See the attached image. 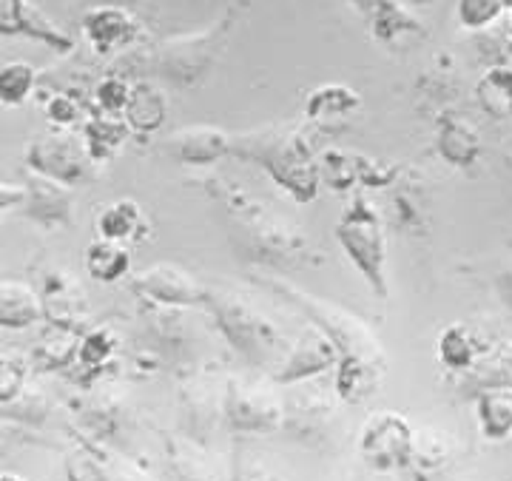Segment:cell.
<instances>
[{"mask_svg": "<svg viewBox=\"0 0 512 481\" xmlns=\"http://www.w3.org/2000/svg\"><path fill=\"white\" fill-rule=\"evenodd\" d=\"M336 237L342 242L348 259L356 265V271L367 279V285L379 296L387 294V240L384 225L376 214V208L365 197H356L342 211V220L336 225Z\"/></svg>", "mask_w": 512, "mask_h": 481, "instance_id": "obj_1", "label": "cell"}, {"mask_svg": "<svg viewBox=\"0 0 512 481\" xmlns=\"http://www.w3.org/2000/svg\"><path fill=\"white\" fill-rule=\"evenodd\" d=\"M29 163L49 180L72 183L89 174V148L69 134H49L32 143Z\"/></svg>", "mask_w": 512, "mask_h": 481, "instance_id": "obj_2", "label": "cell"}, {"mask_svg": "<svg viewBox=\"0 0 512 481\" xmlns=\"http://www.w3.org/2000/svg\"><path fill=\"white\" fill-rule=\"evenodd\" d=\"M137 288H140V294L151 296L157 302H168V305H194V302L205 299L200 282L174 262L151 265L137 277Z\"/></svg>", "mask_w": 512, "mask_h": 481, "instance_id": "obj_3", "label": "cell"}, {"mask_svg": "<svg viewBox=\"0 0 512 481\" xmlns=\"http://www.w3.org/2000/svg\"><path fill=\"white\" fill-rule=\"evenodd\" d=\"M362 450H365L367 459L379 467L399 464L410 450V430L399 416L379 413V416H373V422H367Z\"/></svg>", "mask_w": 512, "mask_h": 481, "instance_id": "obj_4", "label": "cell"}, {"mask_svg": "<svg viewBox=\"0 0 512 481\" xmlns=\"http://www.w3.org/2000/svg\"><path fill=\"white\" fill-rule=\"evenodd\" d=\"M217 316H220L222 328L228 331L231 342H237L245 353L262 351L265 345L274 342V328L265 316L254 314L248 305L225 299L217 305Z\"/></svg>", "mask_w": 512, "mask_h": 481, "instance_id": "obj_5", "label": "cell"}, {"mask_svg": "<svg viewBox=\"0 0 512 481\" xmlns=\"http://www.w3.org/2000/svg\"><path fill=\"white\" fill-rule=\"evenodd\" d=\"M0 35H29L60 49L72 46L69 37L43 18L29 0H0Z\"/></svg>", "mask_w": 512, "mask_h": 481, "instance_id": "obj_6", "label": "cell"}, {"mask_svg": "<svg viewBox=\"0 0 512 481\" xmlns=\"http://www.w3.org/2000/svg\"><path fill=\"white\" fill-rule=\"evenodd\" d=\"M83 29H86V35L92 37V43L100 52L126 46L128 40L137 35L134 18L128 12H123V9H117V6H100V9L86 12Z\"/></svg>", "mask_w": 512, "mask_h": 481, "instance_id": "obj_7", "label": "cell"}, {"mask_svg": "<svg viewBox=\"0 0 512 481\" xmlns=\"http://www.w3.org/2000/svg\"><path fill=\"white\" fill-rule=\"evenodd\" d=\"M40 316L43 302L26 282H0V328H29Z\"/></svg>", "mask_w": 512, "mask_h": 481, "instance_id": "obj_8", "label": "cell"}, {"mask_svg": "<svg viewBox=\"0 0 512 481\" xmlns=\"http://www.w3.org/2000/svg\"><path fill=\"white\" fill-rule=\"evenodd\" d=\"M171 146L177 151V157L185 163H211L228 151V137L220 129H208V126H194L183 129Z\"/></svg>", "mask_w": 512, "mask_h": 481, "instance_id": "obj_9", "label": "cell"}, {"mask_svg": "<svg viewBox=\"0 0 512 481\" xmlns=\"http://www.w3.org/2000/svg\"><path fill=\"white\" fill-rule=\"evenodd\" d=\"M126 117L134 129H140V131L160 129L165 120V97L157 92L154 86L140 83L137 89H131V92H128Z\"/></svg>", "mask_w": 512, "mask_h": 481, "instance_id": "obj_10", "label": "cell"}, {"mask_svg": "<svg viewBox=\"0 0 512 481\" xmlns=\"http://www.w3.org/2000/svg\"><path fill=\"white\" fill-rule=\"evenodd\" d=\"M128 262L131 254L120 242L100 240L94 242L92 248L86 251V265H89V274L103 282H114L117 277H123L128 271Z\"/></svg>", "mask_w": 512, "mask_h": 481, "instance_id": "obj_11", "label": "cell"}, {"mask_svg": "<svg viewBox=\"0 0 512 481\" xmlns=\"http://www.w3.org/2000/svg\"><path fill=\"white\" fill-rule=\"evenodd\" d=\"M481 106L495 117H512V69H490L478 83Z\"/></svg>", "mask_w": 512, "mask_h": 481, "instance_id": "obj_12", "label": "cell"}, {"mask_svg": "<svg viewBox=\"0 0 512 481\" xmlns=\"http://www.w3.org/2000/svg\"><path fill=\"white\" fill-rule=\"evenodd\" d=\"M441 154L450 160V163H470L478 157V134L467 123H458V120H444L439 137Z\"/></svg>", "mask_w": 512, "mask_h": 481, "instance_id": "obj_13", "label": "cell"}, {"mask_svg": "<svg viewBox=\"0 0 512 481\" xmlns=\"http://www.w3.org/2000/svg\"><path fill=\"white\" fill-rule=\"evenodd\" d=\"M140 220H143V214H140L137 203H131V200H120V203L103 208V214H100L97 225H100L103 240L120 242V240H126L128 234H134V231H137Z\"/></svg>", "mask_w": 512, "mask_h": 481, "instance_id": "obj_14", "label": "cell"}, {"mask_svg": "<svg viewBox=\"0 0 512 481\" xmlns=\"http://www.w3.org/2000/svg\"><path fill=\"white\" fill-rule=\"evenodd\" d=\"M32 86H35V69L29 63L15 60V63H6L0 69V103L18 106L29 97Z\"/></svg>", "mask_w": 512, "mask_h": 481, "instance_id": "obj_15", "label": "cell"}, {"mask_svg": "<svg viewBox=\"0 0 512 481\" xmlns=\"http://www.w3.org/2000/svg\"><path fill=\"white\" fill-rule=\"evenodd\" d=\"M481 422L490 436H504L512 427V390L493 388L481 399Z\"/></svg>", "mask_w": 512, "mask_h": 481, "instance_id": "obj_16", "label": "cell"}, {"mask_svg": "<svg viewBox=\"0 0 512 481\" xmlns=\"http://www.w3.org/2000/svg\"><path fill=\"white\" fill-rule=\"evenodd\" d=\"M353 106H359L356 92H350L345 86H328L311 94L308 100V114L311 117H330V114H345Z\"/></svg>", "mask_w": 512, "mask_h": 481, "instance_id": "obj_17", "label": "cell"}, {"mask_svg": "<svg viewBox=\"0 0 512 481\" xmlns=\"http://www.w3.org/2000/svg\"><path fill=\"white\" fill-rule=\"evenodd\" d=\"M441 356H444V362L453 365V368L470 365L473 356H476V348H473L470 333L464 331V328H450V331L444 333V339H441Z\"/></svg>", "mask_w": 512, "mask_h": 481, "instance_id": "obj_18", "label": "cell"}, {"mask_svg": "<svg viewBox=\"0 0 512 481\" xmlns=\"http://www.w3.org/2000/svg\"><path fill=\"white\" fill-rule=\"evenodd\" d=\"M501 0H458V20L467 29H484L501 15Z\"/></svg>", "mask_w": 512, "mask_h": 481, "instance_id": "obj_19", "label": "cell"}, {"mask_svg": "<svg viewBox=\"0 0 512 481\" xmlns=\"http://www.w3.org/2000/svg\"><path fill=\"white\" fill-rule=\"evenodd\" d=\"M481 370L490 376L487 385H493V388H507V385H512V345L498 348V351L481 365Z\"/></svg>", "mask_w": 512, "mask_h": 481, "instance_id": "obj_20", "label": "cell"}, {"mask_svg": "<svg viewBox=\"0 0 512 481\" xmlns=\"http://www.w3.org/2000/svg\"><path fill=\"white\" fill-rule=\"evenodd\" d=\"M20 385H23V365L9 356H0V402H9Z\"/></svg>", "mask_w": 512, "mask_h": 481, "instance_id": "obj_21", "label": "cell"}, {"mask_svg": "<svg viewBox=\"0 0 512 481\" xmlns=\"http://www.w3.org/2000/svg\"><path fill=\"white\" fill-rule=\"evenodd\" d=\"M128 89L123 80H106L103 86H100V92H97V100H100V106L106 111H120L126 109L128 103Z\"/></svg>", "mask_w": 512, "mask_h": 481, "instance_id": "obj_22", "label": "cell"}, {"mask_svg": "<svg viewBox=\"0 0 512 481\" xmlns=\"http://www.w3.org/2000/svg\"><path fill=\"white\" fill-rule=\"evenodd\" d=\"M26 200V188L18 183H0V211Z\"/></svg>", "mask_w": 512, "mask_h": 481, "instance_id": "obj_23", "label": "cell"}, {"mask_svg": "<svg viewBox=\"0 0 512 481\" xmlns=\"http://www.w3.org/2000/svg\"><path fill=\"white\" fill-rule=\"evenodd\" d=\"M49 114H52V120H57V123H72L74 117H77V109H74L72 100L57 97L55 103L49 106Z\"/></svg>", "mask_w": 512, "mask_h": 481, "instance_id": "obj_24", "label": "cell"}, {"mask_svg": "<svg viewBox=\"0 0 512 481\" xmlns=\"http://www.w3.org/2000/svg\"><path fill=\"white\" fill-rule=\"evenodd\" d=\"M0 481H20L18 476H0Z\"/></svg>", "mask_w": 512, "mask_h": 481, "instance_id": "obj_25", "label": "cell"}, {"mask_svg": "<svg viewBox=\"0 0 512 481\" xmlns=\"http://www.w3.org/2000/svg\"><path fill=\"white\" fill-rule=\"evenodd\" d=\"M410 3H433V0H410Z\"/></svg>", "mask_w": 512, "mask_h": 481, "instance_id": "obj_26", "label": "cell"}, {"mask_svg": "<svg viewBox=\"0 0 512 481\" xmlns=\"http://www.w3.org/2000/svg\"><path fill=\"white\" fill-rule=\"evenodd\" d=\"M501 3H504V6H512V0H501Z\"/></svg>", "mask_w": 512, "mask_h": 481, "instance_id": "obj_27", "label": "cell"}]
</instances>
